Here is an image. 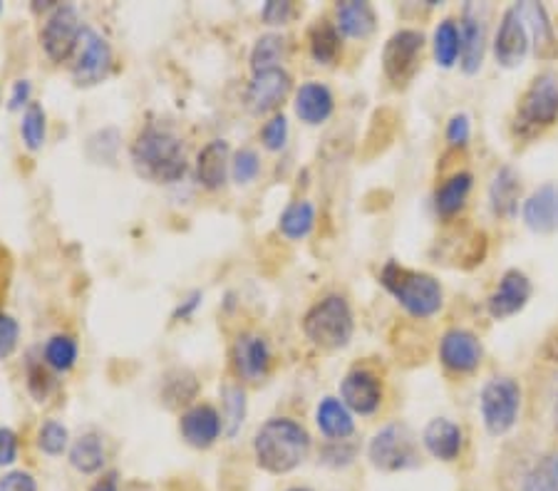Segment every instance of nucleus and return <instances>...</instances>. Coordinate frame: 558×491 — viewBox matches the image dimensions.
I'll use <instances>...</instances> for the list:
<instances>
[{
	"label": "nucleus",
	"instance_id": "nucleus-5",
	"mask_svg": "<svg viewBox=\"0 0 558 491\" xmlns=\"http://www.w3.org/2000/svg\"><path fill=\"white\" fill-rule=\"evenodd\" d=\"M558 120V73L546 70L536 75L519 100L514 130L521 137H534Z\"/></svg>",
	"mask_w": 558,
	"mask_h": 491
},
{
	"label": "nucleus",
	"instance_id": "nucleus-39",
	"mask_svg": "<svg viewBox=\"0 0 558 491\" xmlns=\"http://www.w3.org/2000/svg\"><path fill=\"white\" fill-rule=\"evenodd\" d=\"M70 432L58 419H45L38 430V450L48 457H62L70 450Z\"/></svg>",
	"mask_w": 558,
	"mask_h": 491
},
{
	"label": "nucleus",
	"instance_id": "nucleus-20",
	"mask_svg": "<svg viewBox=\"0 0 558 491\" xmlns=\"http://www.w3.org/2000/svg\"><path fill=\"white\" fill-rule=\"evenodd\" d=\"M524 223L538 236L558 231V184H544L524 201Z\"/></svg>",
	"mask_w": 558,
	"mask_h": 491
},
{
	"label": "nucleus",
	"instance_id": "nucleus-32",
	"mask_svg": "<svg viewBox=\"0 0 558 491\" xmlns=\"http://www.w3.org/2000/svg\"><path fill=\"white\" fill-rule=\"evenodd\" d=\"M80 357V343L75 335L70 333H56L48 337L43 347V360L52 372H70L77 365Z\"/></svg>",
	"mask_w": 558,
	"mask_h": 491
},
{
	"label": "nucleus",
	"instance_id": "nucleus-29",
	"mask_svg": "<svg viewBox=\"0 0 558 491\" xmlns=\"http://www.w3.org/2000/svg\"><path fill=\"white\" fill-rule=\"evenodd\" d=\"M199 395V380L186 368H174L165 375L161 382V400L167 407H192V402Z\"/></svg>",
	"mask_w": 558,
	"mask_h": 491
},
{
	"label": "nucleus",
	"instance_id": "nucleus-12",
	"mask_svg": "<svg viewBox=\"0 0 558 491\" xmlns=\"http://www.w3.org/2000/svg\"><path fill=\"white\" fill-rule=\"evenodd\" d=\"M179 434H182V440L189 446H194V450H211L223 434L219 409L209 405V402H199V405L186 407L182 417H179Z\"/></svg>",
	"mask_w": 558,
	"mask_h": 491
},
{
	"label": "nucleus",
	"instance_id": "nucleus-19",
	"mask_svg": "<svg viewBox=\"0 0 558 491\" xmlns=\"http://www.w3.org/2000/svg\"><path fill=\"white\" fill-rule=\"evenodd\" d=\"M194 174L199 186L206 192H219L227 186L231 176V145L227 139H211L199 155H196Z\"/></svg>",
	"mask_w": 558,
	"mask_h": 491
},
{
	"label": "nucleus",
	"instance_id": "nucleus-21",
	"mask_svg": "<svg viewBox=\"0 0 558 491\" xmlns=\"http://www.w3.org/2000/svg\"><path fill=\"white\" fill-rule=\"evenodd\" d=\"M293 110L308 127H318V124L330 120L332 110H336V97H332L328 85L311 79V83L301 85L299 93H295Z\"/></svg>",
	"mask_w": 558,
	"mask_h": 491
},
{
	"label": "nucleus",
	"instance_id": "nucleus-30",
	"mask_svg": "<svg viewBox=\"0 0 558 491\" xmlns=\"http://www.w3.org/2000/svg\"><path fill=\"white\" fill-rule=\"evenodd\" d=\"M288 58V40L281 33H266L254 42L251 48V73H266V70L283 67V60Z\"/></svg>",
	"mask_w": 558,
	"mask_h": 491
},
{
	"label": "nucleus",
	"instance_id": "nucleus-7",
	"mask_svg": "<svg viewBox=\"0 0 558 491\" xmlns=\"http://www.w3.org/2000/svg\"><path fill=\"white\" fill-rule=\"evenodd\" d=\"M112 67L114 56L110 40H107L102 33H97L95 28H87L85 25L83 35H80L75 56H72V83L77 87H95L112 75Z\"/></svg>",
	"mask_w": 558,
	"mask_h": 491
},
{
	"label": "nucleus",
	"instance_id": "nucleus-14",
	"mask_svg": "<svg viewBox=\"0 0 558 491\" xmlns=\"http://www.w3.org/2000/svg\"><path fill=\"white\" fill-rule=\"evenodd\" d=\"M340 400L353 415H375L383 405V380L367 368L350 370L340 382Z\"/></svg>",
	"mask_w": 558,
	"mask_h": 491
},
{
	"label": "nucleus",
	"instance_id": "nucleus-54",
	"mask_svg": "<svg viewBox=\"0 0 558 491\" xmlns=\"http://www.w3.org/2000/svg\"><path fill=\"white\" fill-rule=\"evenodd\" d=\"M0 105H3V89H0Z\"/></svg>",
	"mask_w": 558,
	"mask_h": 491
},
{
	"label": "nucleus",
	"instance_id": "nucleus-4",
	"mask_svg": "<svg viewBox=\"0 0 558 491\" xmlns=\"http://www.w3.org/2000/svg\"><path fill=\"white\" fill-rule=\"evenodd\" d=\"M303 333L323 351H340L353 341L355 318L345 296L330 293V296L313 303L303 316Z\"/></svg>",
	"mask_w": 558,
	"mask_h": 491
},
{
	"label": "nucleus",
	"instance_id": "nucleus-2",
	"mask_svg": "<svg viewBox=\"0 0 558 491\" xmlns=\"http://www.w3.org/2000/svg\"><path fill=\"white\" fill-rule=\"evenodd\" d=\"M311 432L291 417H271L254 434L256 464L268 475H291L311 454Z\"/></svg>",
	"mask_w": 558,
	"mask_h": 491
},
{
	"label": "nucleus",
	"instance_id": "nucleus-52",
	"mask_svg": "<svg viewBox=\"0 0 558 491\" xmlns=\"http://www.w3.org/2000/svg\"><path fill=\"white\" fill-rule=\"evenodd\" d=\"M286 491H313L311 487H293V489H286Z\"/></svg>",
	"mask_w": 558,
	"mask_h": 491
},
{
	"label": "nucleus",
	"instance_id": "nucleus-36",
	"mask_svg": "<svg viewBox=\"0 0 558 491\" xmlns=\"http://www.w3.org/2000/svg\"><path fill=\"white\" fill-rule=\"evenodd\" d=\"M21 137L25 149L40 151L48 139V112L40 102H31L28 110L23 112L21 120Z\"/></svg>",
	"mask_w": 558,
	"mask_h": 491
},
{
	"label": "nucleus",
	"instance_id": "nucleus-51",
	"mask_svg": "<svg viewBox=\"0 0 558 491\" xmlns=\"http://www.w3.org/2000/svg\"><path fill=\"white\" fill-rule=\"evenodd\" d=\"M546 355L551 357V363H558V337H554V341H548V345H546Z\"/></svg>",
	"mask_w": 558,
	"mask_h": 491
},
{
	"label": "nucleus",
	"instance_id": "nucleus-50",
	"mask_svg": "<svg viewBox=\"0 0 558 491\" xmlns=\"http://www.w3.org/2000/svg\"><path fill=\"white\" fill-rule=\"evenodd\" d=\"M89 491H120V475L117 471H107V475L95 481Z\"/></svg>",
	"mask_w": 558,
	"mask_h": 491
},
{
	"label": "nucleus",
	"instance_id": "nucleus-17",
	"mask_svg": "<svg viewBox=\"0 0 558 491\" xmlns=\"http://www.w3.org/2000/svg\"><path fill=\"white\" fill-rule=\"evenodd\" d=\"M531 293H534V289H531L529 275L521 273L519 268H511V271L501 275L497 291H494L487 300L489 316L494 320H507L511 316H517L519 310L526 308Z\"/></svg>",
	"mask_w": 558,
	"mask_h": 491
},
{
	"label": "nucleus",
	"instance_id": "nucleus-44",
	"mask_svg": "<svg viewBox=\"0 0 558 491\" xmlns=\"http://www.w3.org/2000/svg\"><path fill=\"white\" fill-rule=\"evenodd\" d=\"M293 15L295 8L293 3H288V0H268V3L260 8V21L266 25H288Z\"/></svg>",
	"mask_w": 558,
	"mask_h": 491
},
{
	"label": "nucleus",
	"instance_id": "nucleus-47",
	"mask_svg": "<svg viewBox=\"0 0 558 491\" xmlns=\"http://www.w3.org/2000/svg\"><path fill=\"white\" fill-rule=\"evenodd\" d=\"M470 134H472V124L466 114H454V118L447 122V142L452 147H464L466 142H470Z\"/></svg>",
	"mask_w": 558,
	"mask_h": 491
},
{
	"label": "nucleus",
	"instance_id": "nucleus-40",
	"mask_svg": "<svg viewBox=\"0 0 558 491\" xmlns=\"http://www.w3.org/2000/svg\"><path fill=\"white\" fill-rule=\"evenodd\" d=\"M258 174H260V157H258L256 149L244 147L231 157V179L239 186H246L251 182H256Z\"/></svg>",
	"mask_w": 558,
	"mask_h": 491
},
{
	"label": "nucleus",
	"instance_id": "nucleus-48",
	"mask_svg": "<svg viewBox=\"0 0 558 491\" xmlns=\"http://www.w3.org/2000/svg\"><path fill=\"white\" fill-rule=\"evenodd\" d=\"M31 95H33V85L31 79H15L13 89H11V97H8V110L17 112V110H28L31 105Z\"/></svg>",
	"mask_w": 558,
	"mask_h": 491
},
{
	"label": "nucleus",
	"instance_id": "nucleus-42",
	"mask_svg": "<svg viewBox=\"0 0 558 491\" xmlns=\"http://www.w3.org/2000/svg\"><path fill=\"white\" fill-rule=\"evenodd\" d=\"M288 142V120L286 114H274L260 130V145L268 151H281Z\"/></svg>",
	"mask_w": 558,
	"mask_h": 491
},
{
	"label": "nucleus",
	"instance_id": "nucleus-43",
	"mask_svg": "<svg viewBox=\"0 0 558 491\" xmlns=\"http://www.w3.org/2000/svg\"><path fill=\"white\" fill-rule=\"evenodd\" d=\"M21 343V326L13 316L0 310V360H8Z\"/></svg>",
	"mask_w": 558,
	"mask_h": 491
},
{
	"label": "nucleus",
	"instance_id": "nucleus-33",
	"mask_svg": "<svg viewBox=\"0 0 558 491\" xmlns=\"http://www.w3.org/2000/svg\"><path fill=\"white\" fill-rule=\"evenodd\" d=\"M472 174L470 172H457L439 186L435 194V209L442 217H454V213L464 207L466 196L472 192Z\"/></svg>",
	"mask_w": 558,
	"mask_h": 491
},
{
	"label": "nucleus",
	"instance_id": "nucleus-37",
	"mask_svg": "<svg viewBox=\"0 0 558 491\" xmlns=\"http://www.w3.org/2000/svg\"><path fill=\"white\" fill-rule=\"evenodd\" d=\"M25 385H28V392L35 402H48L50 392L56 390V378H52V370L45 365L43 353L40 357L31 353L28 360H25Z\"/></svg>",
	"mask_w": 558,
	"mask_h": 491
},
{
	"label": "nucleus",
	"instance_id": "nucleus-6",
	"mask_svg": "<svg viewBox=\"0 0 558 491\" xmlns=\"http://www.w3.org/2000/svg\"><path fill=\"white\" fill-rule=\"evenodd\" d=\"M367 459L375 469L395 475V471L412 469L420 464L417 440L404 422L385 425L367 444Z\"/></svg>",
	"mask_w": 558,
	"mask_h": 491
},
{
	"label": "nucleus",
	"instance_id": "nucleus-34",
	"mask_svg": "<svg viewBox=\"0 0 558 491\" xmlns=\"http://www.w3.org/2000/svg\"><path fill=\"white\" fill-rule=\"evenodd\" d=\"M313 226H315V207L305 199L288 204L281 213V219H278V231H281L288 241L305 238L313 231Z\"/></svg>",
	"mask_w": 558,
	"mask_h": 491
},
{
	"label": "nucleus",
	"instance_id": "nucleus-26",
	"mask_svg": "<svg viewBox=\"0 0 558 491\" xmlns=\"http://www.w3.org/2000/svg\"><path fill=\"white\" fill-rule=\"evenodd\" d=\"M68 462H70V467L77 471V475H85V477L100 475V471L105 469V462H107L102 437L97 432L80 434L77 440L70 444Z\"/></svg>",
	"mask_w": 558,
	"mask_h": 491
},
{
	"label": "nucleus",
	"instance_id": "nucleus-3",
	"mask_svg": "<svg viewBox=\"0 0 558 491\" xmlns=\"http://www.w3.org/2000/svg\"><path fill=\"white\" fill-rule=\"evenodd\" d=\"M380 283L412 318H432L442 308V285L429 273H417L400 263L387 261L380 271Z\"/></svg>",
	"mask_w": 558,
	"mask_h": 491
},
{
	"label": "nucleus",
	"instance_id": "nucleus-45",
	"mask_svg": "<svg viewBox=\"0 0 558 491\" xmlns=\"http://www.w3.org/2000/svg\"><path fill=\"white\" fill-rule=\"evenodd\" d=\"M21 454V440L11 427H0V467H13Z\"/></svg>",
	"mask_w": 558,
	"mask_h": 491
},
{
	"label": "nucleus",
	"instance_id": "nucleus-23",
	"mask_svg": "<svg viewBox=\"0 0 558 491\" xmlns=\"http://www.w3.org/2000/svg\"><path fill=\"white\" fill-rule=\"evenodd\" d=\"M521 21L526 25V33L531 42H534V50L538 58H554L558 52V42H556V33L554 25L548 21L546 8L542 3H519L514 5Z\"/></svg>",
	"mask_w": 558,
	"mask_h": 491
},
{
	"label": "nucleus",
	"instance_id": "nucleus-28",
	"mask_svg": "<svg viewBox=\"0 0 558 491\" xmlns=\"http://www.w3.org/2000/svg\"><path fill=\"white\" fill-rule=\"evenodd\" d=\"M308 50L318 65H336L343 52V35L330 21H315L308 30Z\"/></svg>",
	"mask_w": 558,
	"mask_h": 491
},
{
	"label": "nucleus",
	"instance_id": "nucleus-53",
	"mask_svg": "<svg viewBox=\"0 0 558 491\" xmlns=\"http://www.w3.org/2000/svg\"><path fill=\"white\" fill-rule=\"evenodd\" d=\"M556 430H558V405H556Z\"/></svg>",
	"mask_w": 558,
	"mask_h": 491
},
{
	"label": "nucleus",
	"instance_id": "nucleus-15",
	"mask_svg": "<svg viewBox=\"0 0 558 491\" xmlns=\"http://www.w3.org/2000/svg\"><path fill=\"white\" fill-rule=\"evenodd\" d=\"M482 343L480 337L464 328L447 330L439 341V360L452 372H474L482 363Z\"/></svg>",
	"mask_w": 558,
	"mask_h": 491
},
{
	"label": "nucleus",
	"instance_id": "nucleus-25",
	"mask_svg": "<svg viewBox=\"0 0 558 491\" xmlns=\"http://www.w3.org/2000/svg\"><path fill=\"white\" fill-rule=\"evenodd\" d=\"M315 425L328 437V442L348 440L355 434V419L353 413L345 407L343 400L338 397H323L318 409H315Z\"/></svg>",
	"mask_w": 558,
	"mask_h": 491
},
{
	"label": "nucleus",
	"instance_id": "nucleus-46",
	"mask_svg": "<svg viewBox=\"0 0 558 491\" xmlns=\"http://www.w3.org/2000/svg\"><path fill=\"white\" fill-rule=\"evenodd\" d=\"M0 491H38V481L31 471L13 469L0 477Z\"/></svg>",
	"mask_w": 558,
	"mask_h": 491
},
{
	"label": "nucleus",
	"instance_id": "nucleus-27",
	"mask_svg": "<svg viewBox=\"0 0 558 491\" xmlns=\"http://www.w3.org/2000/svg\"><path fill=\"white\" fill-rule=\"evenodd\" d=\"M521 199V179L511 167H501L497 174H494V182L489 186V201L492 211L497 217L511 219L519 209Z\"/></svg>",
	"mask_w": 558,
	"mask_h": 491
},
{
	"label": "nucleus",
	"instance_id": "nucleus-55",
	"mask_svg": "<svg viewBox=\"0 0 558 491\" xmlns=\"http://www.w3.org/2000/svg\"><path fill=\"white\" fill-rule=\"evenodd\" d=\"M0 13H3V3H0Z\"/></svg>",
	"mask_w": 558,
	"mask_h": 491
},
{
	"label": "nucleus",
	"instance_id": "nucleus-11",
	"mask_svg": "<svg viewBox=\"0 0 558 491\" xmlns=\"http://www.w3.org/2000/svg\"><path fill=\"white\" fill-rule=\"evenodd\" d=\"M274 363L271 345L258 333H241L231 345V370L241 382L258 385L268 378Z\"/></svg>",
	"mask_w": 558,
	"mask_h": 491
},
{
	"label": "nucleus",
	"instance_id": "nucleus-22",
	"mask_svg": "<svg viewBox=\"0 0 558 491\" xmlns=\"http://www.w3.org/2000/svg\"><path fill=\"white\" fill-rule=\"evenodd\" d=\"M462 442L464 434L459 430V425L447 417L432 419L425 432H422V444L439 462H454L462 454Z\"/></svg>",
	"mask_w": 558,
	"mask_h": 491
},
{
	"label": "nucleus",
	"instance_id": "nucleus-9",
	"mask_svg": "<svg viewBox=\"0 0 558 491\" xmlns=\"http://www.w3.org/2000/svg\"><path fill=\"white\" fill-rule=\"evenodd\" d=\"M85 25L80 21V13L75 5L58 3L56 11H50L45 17L40 28V45L52 62H65L75 56L80 35H83Z\"/></svg>",
	"mask_w": 558,
	"mask_h": 491
},
{
	"label": "nucleus",
	"instance_id": "nucleus-35",
	"mask_svg": "<svg viewBox=\"0 0 558 491\" xmlns=\"http://www.w3.org/2000/svg\"><path fill=\"white\" fill-rule=\"evenodd\" d=\"M459 52H462V35H459V25L447 17L437 25L435 30V60L439 67L449 70L459 60Z\"/></svg>",
	"mask_w": 558,
	"mask_h": 491
},
{
	"label": "nucleus",
	"instance_id": "nucleus-18",
	"mask_svg": "<svg viewBox=\"0 0 558 491\" xmlns=\"http://www.w3.org/2000/svg\"><path fill=\"white\" fill-rule=\"evenodd\" d=\"M462 52H459V65L466 75L480 73L484 62V48H487V23L484 15H480V5L470 3L462 13Z\"/></svg>",
	"mask_w": 558,
	"mask_h": 491
},
{
	"label": "nucleus",
	"instance_id": "nucleus-10",
	"mask_svg": "<svg viewBox=\"0 0 558 491\" xmlns=\"http://www.w3.org/2000/svg\"><path fill=\"white\" fill-rule=\"evenodd\" d=\"M425 35L420 30H398L385 42L383 70L392 85H408L420 67Z\"/></svg>",
	"mask_w": 558,
	"mask_h": 491
},
{
	"label": "nucleus",
	"instance_id": "nucleus-13",
	"mask_svg": "<svg viewBox=\"0 0 558 491\" xmlns=\"http://www.w3.org/2000/svg\"><path fill=\"white\" fill-rule=\"evenodd\" d=\"M293 89V79L283 67L266 70L251 77L246 87V105L254 114H271L281 107Z\"/></svg>",
	"mask_w": 558,
	"mask_h": 491
},
{
	"label": "nucleus",
	"instance_id": "nucleus-38",
	"mask_svg": "<svg viewBox=\"0 0 558 491\" xmlns=\"http://www.w3.org/2000/svg\"><path fill=\"white\" fill-rule=\"evenodd\" d=\"M521 491H558V450L544 454L531 467Z\"/></svg>",
	"mask_w": 558,
	"mask_h": 491
},
{
	"label": "nucleus",
	"instance_id": "nucleus-24",
	"mask_svg": "<svg viewBox=\"0 0 558 491\" xmlns=\"http://www.w3.org/2000/svg\"><path fill=\"white\" fill-rule=\"evenodd\" d=\"M336 25L340 35L353 40L371 38L377 28L375 8L365 0H345V3L336 5Z\"/></svg>",
	"mask_w": 558,
	"mask_h": 491
},
{
	"label": "nucleus",
	"instance_id": "nucleus-41",
	"mask_svg": "<svg viewBox=\"0 0 558 491\" xmlns=\"http://www.w3.org/2000/svg\"><path fill=\"white\" fill-rule=\"evenodd\" d=\"M357 457V446L348 440H338V442H328L320 450V462L330 469H345Z\"/></svg>",
	"mask_w": 558,
	"mask_h": 491
},
{
	"label": "nucleus",
	"instance_id": "nucleus-8",
	"mask_svg": "<svg viewBox=\"0 0 558 491\" xmlns=\"http://www.w3.org/2000/svg\"><path fill=\"white\" fill-rule=\"evenodd\" d=\"M482 419L494 437L507 434L517 425L521 409V388L511 378H494L482 390Z\"/></svg>",
	"mask_w": 558,
	"mask_h": 491
},
{
	"label": "nucleus",
	"instance_id": "nucleus-49",
	"mask_svg": "<svg viewBox=\"0 0 558 491\" xmlns=\"http://www.w3.org/2000/svg\"><path fill=\"white\" fill-rule=\"evenodd\" d=\"M202 300H204V293H202V291H192L182 303H179L177 310H174V316H172V320H189V318L194 316L196 310H199Z\"/></svg>",
	"mask_w": 558,
	"mask_h": 491
},
{
	"label": "nucleus",
	"instance_id": "nucleus-16",
	"mask_svg": "<svg viewBox=\"0 0 558 491\" xmlns=\"http://www.w3.org/2000/svg\"><path fill=\"white\" fill-rule=\"evenodd\" d=\"M529 42L531 38L526 33L524 21L519 17L517 8H509V11L501 15L499 33L497 38H494V58H497L501 67L514 70L524 62L529 52Z\"/></svg>",
	"mask_w": 558,
	"mask_h": 491
},
{
	"label": "nucleus",
	"instance_id": "nucleus-1",
	"mask_svg": "<svg viewBox=\"0 0 558 491\" xmlns=\"http://www.w3.org/2000/svg\"><path fill=\"white\" fill-rule=\"evenodd\" d=\"M134 172L151 184H177L189 172L182 137L165 124H147L130 147Z\"/></svg>",
	"mask_w": 558,
	"mask_h": 491
},
{
	"label": "nucleus",
	"instance_id": "nucleus-31",
	"mask_svg": "<svg viewBox=\"0 0 558 491\" xmlns=\"http://www.w3.org/2000/svg\"><path fill=\"white\" fill-rule=\"evenodd\" d=\"M248 413V400L246 390L241 382H229V385L221 388V422H223V434L233 440L239 434L241 425H244Z\"/></svg>",
	"mask_w": 558,
	"mask_h": 491
}]
</instances>
